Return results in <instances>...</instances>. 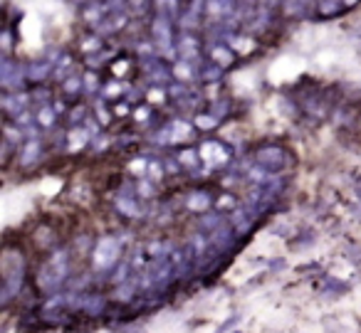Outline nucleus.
<instances>
[{
    "label": "nucleus",
    "mask_w": 361,
    "mask_h": 333,
    "mask_svg": "<svg viewBox=\"0 0 361 333\" xmlns=\"http://www.w3.org/2000/svg\"><path fill=\"white\" fill-rule=\"evenodd\" d=\"M67 277V252H57L45 267L37 274V284L47 291H52L55 287H60Z\"/></svg>",
    "instance_id": "obj_1"
},
{
    "label": "nucleus",
    "mask_w": 361,
    "mask_h": 333,
    "mask_svg": "<svg viewBox=\"0 0 361 333\" xmlns=\"http://www.w3.org/2000/svg\"><path fill=\"white\" fill-rule=\"evenodd\" d=\"M119 252H121L119 239H114V237L99 239V244H97V249H94V264L99 269H109L111 264L119 259Z\"/></svg>",
    "instance_id": "obj_2"
},
{
    "label": "nucleus",
    "mask_w": 361,
    "mask_h": 333,
    "mask_svg": "<svg viewBox=\"0 0 361 333\" xmlns=\"http://www.w3.org/2000/svg\"><path fill=\"white\" fill-rule=\"evenodd\" d=\"M154 42L161 52L171 55L173 52V30H171V18L159 15L154 23Z\"/></svg>",
    "instance_id": "obj_3"
},
{
    "label": "nucleus",
    "mask_w": 361,
    "mask_h": 333,
    "mask_svg": "<svg viewBox=\"0 0 361 333\" xmlns=\"http://www.w3.org/2000/svg\"><path fill=\"white\" fill-rule=\"evenodd\" d=\"M257 165H262L265 170H270V173H277V170L285 168L287 158H285V151L277 149V146H267V149H260L257 151Z\"/></svg>",
    "instance_id": "obj_4"
},
{
    "label": "nucleus",
    "mask_w": 361,
    "mask_h": 333,
    "mask_svg": "<svg viewBox=\"0 0 361 333\" xmlns=\"http://www.w3.org/2000/svg\"><path fill=\"white\" fill-rule=\"evenodd\" d=\"M23 77H27V70L16 65L13 60H3V70H0V80L6 89H18L23 84Z\"/></svg>",
    "instance_id": "obj_5"
},
{
    "label": "nucleus",
    "mask_w": 361,
    "mask_h": 333,
    "mask_svg": "<svg viewBox=\"0 0 361 333\" xmlns=\"http://www.w3.org/2000/svg\"><path fill=\"white\" fill-rule=\"evenodd\" d=\"M201 158H206L208 165H223L228 161V149L218 141H206L201 146Z\"/></svg>",
    "instance_id": "obj_6"
},
{
    "label": "nucleus",
    "mask_w": 361,
    "mask_h": 333,
    "mask_svg": "<svg viewBox=\"0 0 361 333\" xmlns=\"http://www.w3.org/2000/svg\"><path fill=\"white\" fill-rule=\"evenodd\" d=\"M176 50H178L180 60H198V40L193 35H183L178 42H176Z\"/></svg>",
    "instance_id": "obj_7"
},
{
    "label": "nucleus",
    "mask_w": 361,
    "mask_h": 333,
    "mask_svg": "<svg viewBox=\"0 0 361 333\" xmlns=\"http://www.w3.org/2000/svg\"><path fill=\"white\" fill-rule=\"evenodd\" d=\"M144 72H146V77H149L151 82H166V80H171L169 67L161 65V62L156 60V57H151V60L144 62Z\"/></svg>",
    "instance_id": "obj_8"
},
{
    "label": "nucleus",
    "mask_w": 361,
    "mask_h": 333,
    "mask_svg": "<svg viewBox=\"0 0 361 333\" xmlns=\"http://www.w3.org/2000/svg\"><path fill=\"white\" fill-rule=\"evenodd\" d=\"M173 75L180 82H193L196 80V65H193V60H178L173 67Z\"/></svg>",
    "instance_id": "obj_9"
},
{
    "label": "nucleus",
    "mask_w": 361,
    "mask_h": 333,
    "mask_svg": "<svg viewBox=\"0 0 361 333\" xmlns=\"http://www.w3.org/2000/svg\"><path fill=\"white\" fill-rule=\"evenodd\" d=\"M52 72V60H45V62H32L30 67H27V80L32 82H42L47 80V75Z\"/></svg>",
    "instance_id": "obj_10"
},
{
    "label": "nucleus",
    "mask_w": 361,
    "mask_h": 333,
    "mask_svg": "<svg viewBox=\"0 0 361 333\" xmlns=\"http://www.w3.org/2000/svg\"><path fill=\"white\" fill-rule=\"evenodd\" d=\"M23 165H30V163H35L37 158H40V141L37 139H30L25 144V149H23Z\"/></svg>",
    "instance_id": "obj_11"
},
{
    "label": "nucleus",
    "mask_w": 361,
    "mask_h": 333,
    "mask_svg": "<svg viewBox=\"0 0 361 333\" xmlns=\"http://www.w3.org/2000/svg\"><path fill=\"white\" fill-rule=\"evenodd\" d=\"M82 308H85L87 313H92V316H97V313L104 308V296H85L82 301H77Z\"/></svg>",
    "instance_id": "obj_12"
},
{
    "label": "nucleus",
    "mask_w": 361,
    "mask_h": 333,
    "mask_svg": "<svg viewBox=\"0 0 361 333\" xmlns=\"http://www.w3.org/2000/svg\"><path fill=\"white\" fill-rule=\"evenodd\" d=\"M211 57H213V62H216L218 67H228V65L233 62V52H231V50H226L223 45H216V47H213Z\"/></svg>",
    "instance_id": "obj_13"
},
{
    "label": "nucleus",
    "mask_w": 361,
    "mask_h": 333,
    "mask_svg": "<svg viewBox=\"0 0 361 333\" xmlns=\"http://www.w3.org/2000/svg\"><path fill=\"white\" fill-rule=\"evenodd\" d=\"M25 101H27V96H23V94H18V96H6L3 99V106H6L11 114H23V106H25Z\"/></svg>",
    "instance_id": "obj_14"
},
{
    "label": "nucleus",
    "mask_w": 361,
    "mask_h": 333,
    "mask_svg": "<svg viewBox=\"0 0 361 333\" xmlns=\"http://www.w3.org/2000/svg\"><path fill=\"white\" fill-rule=\"evenodd\" d=\"M156 8H159V15L173 18L178 11V0H156Z\"/></svg>",
    "instance_id": "obj_15"
},
{
    "label": "nucleus",
    "mask_w": 361,
    "mask_h": 333,
    "mask_svg": "<svg viewBox=\"0 0 361 333\" xmlns=\"http://www.w3.org/2000/svg\"><path fill=\"white\" fill-rule=\"evenodd\" d=\"M109 20L111 23H104V20L99 23L102 32H114V30H119V27L126 25V15H114V18H109Z\"/></svg>",
    "instance_id": "obj_16"
},
{
    "label": "nucleus",
    "mask_w": 361,
    "mask_h": 333,
    "mask_svg": "<svg viewBox=\"0 0 361 333\" xmlns=\"http://www.w3.org/2000/svg\"><path fill=\"white\" fill-rule=\"evenodd\" d=\"M341 3H344V0H319V13L322 15H334L341 8Z\"/></svg>",
    "instance_id": "obj_17"
},
{
    "label": "nucleus",
    "mask_w": 361,
    "mask_h": 333,
    "mask_svg": "<svg viewBox=\"0 0 361 333\" xmlns=\"http://www.w3.org/2000/svg\"><path fill=\"white\" fill-rule=\"evenodd\" d=\"M178 163H180V165H186V168H191V170H196V165H198V153H196V151H183V153H180V158H178Z\"/></svg>",
    "instance_id": "obj_18"
},
{
    "label": "nucleus",
    "mask_w": 361,
    "mask_h": 333,
    "mask_svg": "<svg viewBox=\"0 0 361 333\" xmlns=\"http://www.w3.org/2000/svg\"><path fill=\"white\" fill-rule=\"evenodd\" d=\"M349 287L344 282H336V279H326V287H324V294H346Z\"/></svg>",
    "instance_id": "obj_19"
},
{
    "label": "nucleus",
    "mask_w": 361,
    "mask_h": 333,
    "mask_svg": "<svg viewBox=\"0 0 361 333\" xmlns=\"http://www.w3.org/2000/svg\"><path fill=\"white\" fill-rule=\"evenodd\" d=\"M37 124H40V126H52V124H55V111H52L50 106L40 109V111H37Z\"/></svg>",
    "instance_id": "obj_20"
},
{
    "label": "nucleus",
    "mask_w": 361,
    "mask_h": 333,
    "mask_svg": "<svg viewBox=\"0 0 361 333\" xmlns=\"http://www.w3.org/2000/svg\"><path fill=\"white\" fill-rule=\"evenodd\" d=\"M82 87H85V80H80V77H70V80H65V92H67V94H77Z\"/></svg>",
    "instance_id": "obj_21"
},
{
    "label": "nucleus",
    "mask_w": 361,
    "mask_h": 333,
    "mask_svg": "<svg viewBox=\"0 0 361 333\" xmlns=\"http://www.w3.org/2000/svg\"><path fill=\"white\" fill-rule=\"evenodd\" d=\"M70 149H77V146H85L87 144V139H90V134H87V131H72L70 134Z\"/></svg>",
    "instance_id": "obj_22"
},
{
    "label": "nucleus",
    "mask_w": 361,
    "mask_h": 333,
    "mask_svg": "<svg viewBox=\"0 0 361 333\" xmlns=\"http://www.w3.org/2000/svg\"><path fill=\"white\" fill-rule=\"evenodd\" d=\"M208 203H211V200H208V195L206 193H198V195H191V208L193 210H203V208H208Z\"/></svg>",
    "instance_id": "obj_23"
},
{
    "label": "nucleus",
    "mask_w": 361,
    "mask_h": 333,
    "mask_svg": "<svg viewBox=\"0 0 361 333\" xmlns=\"http://www.w3.org/2000/svg\"><path fill=\"white\" fill-rule=\"evenodd\" d=\"M218 77H221V67H218V65L208 67V70L203 72V80H206V82H218Z\"/></svg>",
    "instance_id": "obj_24"
},
{
    "label": "nucleus",
    "mask_w": 361,
    "mask_h": 333,
    "mask_svg": "<svg viewBox=\"0 0 361 333\" xmlns=\"http://www.w3.org/2000/svg\"><path fill=\"white\" fill-rule=\"evenodd\" d=\"M164 92H161V89H151L149 92V101H151V104H161V101H164Z\"/></svg>",
    "instance_id": "obj_25"
},
{
    "label": "nucleus",
    "mask_w": 361,
    "mask_h": 333,
    "mask_svg": "<svg viewBox=\"0 0 361 333\" xmlns=\"http://www.w3.org/2000/svg\"><path fill=\"white\" fill-rule=\"evenodd\" d=\"M85 89H87V92H94V89H97V77L92 75V72L85 77Z\"/></svg>",
    "instance_id": "obj_26"
},
{
    "label": "nucleus",
    "mask_w": 361,
    "mask_h": 333,
    "mask_svg": "<svg viewBox=\"0 0 361 333\" xmlns=\"http://www.w3.org/2000/svg\"><path fill=\"white\" fill-rule=\"evenodd\" d=\"M114 94H121V84H116V82H111V84L104 89V96H114Z\"/></svg>",
    "instance_id": "obj_27"
},
{
    "label": "nucleus",
    "mask_w": 361,
    "mask_h": 333,
    "mask_svg": "<svg viewBox=\"0 0 361 333\" xmlns=\"http://www.w3.org/2000/svg\"><path fill=\"white\" fill-rule=\"evenodd\" d=\"M149 175H151L154 180H156V175L161 178V165L156 163V161H151V163H149Z\"/></svg>",
    "instance_id": "obj_28"
},
{
    "label": "nucleus",
    "mask_w": 361,
    "mask_h": 333,
    "mask_svg": "<svg viewBox=\"0 0 361 333\" xmlns=\"http://www.w3.org/2000/svg\"><path fill=\"white\" fill-rule=\"evenodd\" d=\"M6 136H8V141H20V139H23V131L8 129V131H6Z\"/></svg>",
    "instance_id": "obj_29"
},
{
    "label": "nucleus",
    "mask_w": 361,
    "mask_h": 333,
    "mask_svg": "<svg viewBox=\"0 0 361 333\" xmlns=\"http://www.w3.org/2000/svg\"><path fill=\"white\" fill-rule=\"evenodd\" d=\"M131 8H134L136 13H141L146 8V0H131Z\"/></svg>",
    "instance_id": "obj_30"
},
{
    "label": "nucleus",
    "mask_w": 361,
    "mask_h": 333,
    "mask_svg": "<svg viewBox=\"0 0 361 333\" xmlns=\"http://www.w3.org/2000/svg\"><path fill=\"white\" fill-rule=\"evenodd\" d=\"M94 47H102V42H99V40H97V37H92V42H85V52L94 50Z\"/></svg>",
    "instance_id": "obj_31"
},
{
    "label": "nucleus",
    "mask_w": 361,
    "mask_h": 333,
    "mask_svg": "<svg viewBox=\"0 0 361 333\" xmlns=\"http://www.w3.org/2000/svg\"><path fill=\"white\" fill-rule=\"evenodd\" d=\"M82 116H85V111H82V109H75V111H72V121H80Z\"/></svg>",
    "instance_id": "obj_32"
},
{
    "label": "nucleus",
    "mask_w": 361,
    "mask_h": 333,
    "mask_svg": "<svg viewBox=\"0 0 361 333\" xmlns=\"http://www.w3.org/2000/svg\"><path fill=\"white\" fill-rule=\"evenodd\" d=\"M346 6H354V3H359V0H344Z\"/></svg>",
    "instance_id": "obj_33"
}]
</instances>
